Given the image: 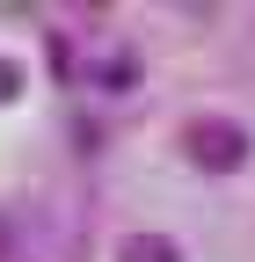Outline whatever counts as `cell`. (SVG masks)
<instances>
[{
  "label": "cell",
  "instance_id": "1",
  "mask_svg": "<svg viewBox=\"0 0 255 262\" xmlns=\"http://www.w3.org/2000/svg\"><path fill=\"white\" fill-rule=\"evenodd\" d=\"M182 153L197 160L204 175H226V168L248 160V131H241L233 117H189V124H182Z\"/></svg>",
  "mask_w": 255,
  "mask_h": 262
},
{
  "label": "cell",
  "instance_id": "2",
  "mask_svg": "<svg viewBox=\"0 0 255 262\" xmlns=\"http://www.w3.org/2000/svg\"><path fill=\"white\" fill-rule=\"evenodd\" d=\"M117 262H182V255H175L168 233H132V241L117 248Z\"/></svg>",
  "mask_w": 255,
  "mask_h": 262
},
{
  "label": "cell",
  "instance_id": "3",
  "mask_svg": "<svg viewBox=\"0 0 255 262\" xmlns=\"http://www.w3.org/2000/svg\"><path fill=\"white\" fill-rule=\"evenodd\" d=\"M95 80H102V88H132V80H139V58H132V51H110L102 66H95Z\"/></svg>",
  "mask_w": 255,
  "mask_h": 262
},
{
  "label": "cell",
  "instance_id": "4",
  "mask_svg": "<svg viewBox=\"0 0 255 262\" xmlns=\"http://www.w3.org/2000/svg\"><path fill=\"white\" fill-rule=\"evenodd\" d=\"M15 95H22V66L0 58V102H15Z\"/></svg>",
  "mask_w": 255,
  "mask_h": 262
}]
</instances>
